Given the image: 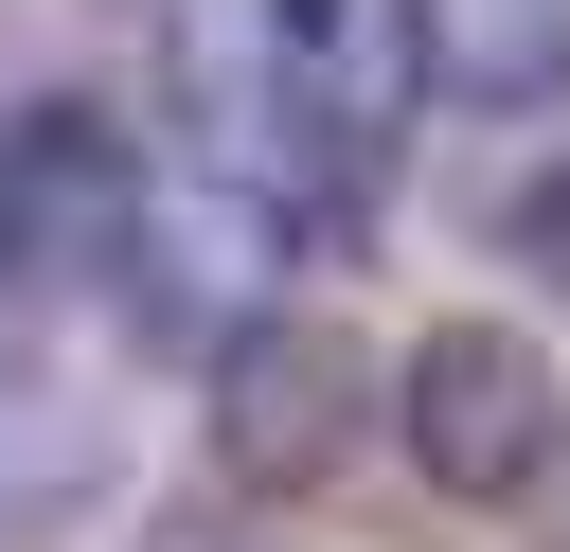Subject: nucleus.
Wrapping results in <instances>:
<instances>
[{
  "instance_id": "f257e3e1",
  "label": "nucleus",
  "mask_w": 570,
  "mask_h": 552,
  "mask_svg": "<svg viewBox=\"0 0 570 552\" xmlns=\"http://www.w3.org/2000/svg\"><path fill=\"white\" fill-rule=\"evenodd\" d=\"M142 125L53 89L0 125V338H53L89 303H125V249H142Z\"/></svg>"
},
{
  "instance_id": "f03ea898",
  "label": "nucleus",
  "mask_w": 570,
  "mask_h": 552,
  "mask_svg": "<svg viewBox=\"0 0 570 552\" xmlns=\"http://www.w3.org/2000/svg\"><path fill=\"white\" fill-rule=\"evenodd\" d=\"M196 427H214V481L232 499H321L374 427H392V374L356 356V321L321 303H267L196 356Z\"/></svg>"
},
{
  "instance_id": "7ed1b4c3",
  "label": "nucleus",
  "mask_w": 570,
  "mask_h": 552,
  "mask_svg": "<svg viewBox=\"0 0 570 552\" xmlns=\"http://www.w3.org/2000/svg\"><path fill=\"white\" fill-rule=\"evenodd\" d=\"M392 445H410L428 499H534L552 445H570L552 356H534L517 321H428V338L392 356Z\"/></svg>"
},
{
  "instance_id": "20e7f679",
  "label": "nucleus",
  "mask_w": 570,
  "mask_h": 552,
  "mask_svg": "<svg viewBox=\"0 0 570 552\" xmlns=\"http://www.w3.org/2000/svg\"><path fill=\"white\" fill-rule=\"evenodd\" d=\"M445 107H570V0H410Z\"/></svg>"
},
{
  "instance_id": "39448f33",
  "label": "nucleus",
  "mask_w": 570,
  "mask_h": 552,
  "mask_svg": "<svg viewBox=\"0 0 570 552\" xmlns=\"http://www.w3.org/2000/svg\"><path fill=\"white\" fill-rule=\"evenodd\" d=\"M517 267H534V285H552V303H570V160H552V178H534V196H517Z\"/></svg>"
},
{
  "instance_id": "423d86ee",
  "label": "nucleus",
  "mask_w": 570,
  "mask_h": 552,
  "mask_svg": "<svg viewBox=\"0 0 570 552\" xmlns=\"http://www.w3.org/2000/svg\"><path fill=\"white\" fill-rule=\"evenodd\" d=\"M125 552H267V534H249V516H232V499H178V516H142V534H125Z\"/></svg>"
}]
</instances>
